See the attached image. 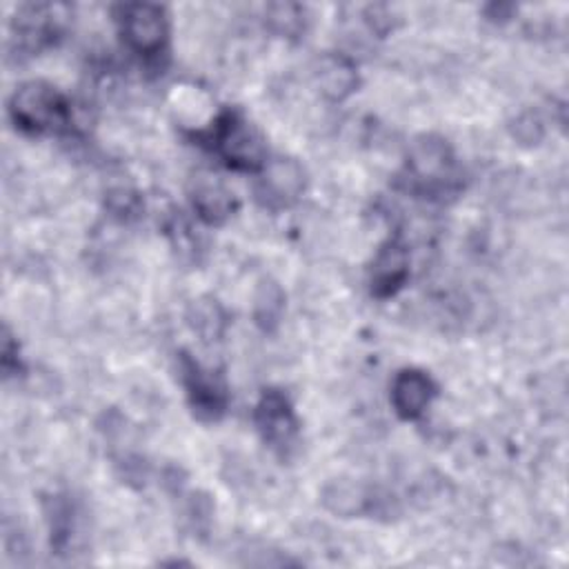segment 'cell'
Listing matches in <instances>:
<instances>
[{
  "mask_svg": "<svg viewBox=\"0 0 569 569\" xmlns=\"http://www.w3.org/2000/svg\"><path fill=\"white\" fill-rule=\"evenodd\" d=\"M118 20L122 38L133 53L142 58H153L164 49L169 24L162 7L151 2L122 4Z\"/></svg>",
  "mask_w": 569,
  "mask_h": 569,
  "instance_id": "cell-4",
  "label": "cell"
},
{
  "mask_svg": "<svg viewBox=\"0 0 569 569\" xmlns=\"http://www.w3.org/2000/svg\"><path fill=\"white\" fill-rule=\"evenodd\" d=\"M253 420H256V427H258L262 440L271 449L284 453L296 442L298 420H296L289 398L282 391H278V389L264 391L256 405Z\"/></svg>",
  "mask_w": 569,
  "mask_h": 569,
  "instance_id": "cell-6",
  "label": "cell"
},
{
  "mask_svg": "<svg viewBox=\"0 0 569 569\" xmlns=\"http://www.w3.org/2000/svg\"><path fill=\"white\" fill-rule=\"evenodd\" d=\"M369 493L353 480H336L322 491V502L338 516H358L369 507Z\"/></svg>",
  "mask_w": 569,
  "mask_h": 569,
  "instance_id": "cell-13",
  "label": "cell"
},
{
  "mask_svg": "<svg viewBox=\"0 0 569 569\" xmlns=\"http://www.w3.org/2000/svg\"><path fill=\"white\" fill-rule=\"evenodd\" d=\"M267 20L280 36H296L305 27V9L293 2H273L267 7Z\"/></svg>",
  "mask_w": 569,
  "mask_h": 569,
  "instance_id": "cell-16",
  "label": "cell"
},
{
  "mask_svg": "<svg viewBox=\"0 0 569 569\" xmlns=\"http://www.w3.org/2000/svg\"><path fill=\"white\" fill-rule=\"evenodd\" d=\"M198 136L231 169L262 171V167L267 164V149L260 133L236 109L218 113L211 127Z\"/></svg>",
  "mask_w": 569,
  "mask_h": 569,
  "instance_id": "cell-2",
  "label": "cell"
},
{
  "mask_svg": "<svg viewBox=\"0 0 569 569\" xmlns=\"http://www.w3.org/2000/svg\"><path fill=\"white\" fill-rule=\"evenodd\" d=\"M405 182L411 193L438 198L458 191V167L451 144L433 133H425L409 144Z\"/></svg>",
  "mask_w": 569,
  "mask_h": 569,
  "instance_id": "cell-1",
  "label": "cell"
},
{
  "mask_svg": "<svg viewBox=\"0 0 569 569\" xmlns=\"http://www.w3.org/2000/svg\"><path fill=\"white\" fill-rule=\"evenodd\" d=\"M407 278H409V251L400 240L391 238L378 249L371 262V273H369L371 293L376 298H389L407 282Z\"/></svg>",
  "mask_w": 569,
  "mask_h": 569,
  "instance_id": "cell-9",
  "label": "cell"
},
{
  "mask_svg": "<svg viewBox=\"0 0 569 569\" xmlns=\"http://www.w3.org/2000/svg\"><path fill=\"white\" fill-rule=\"evenodd\" d=\"M49 516V531H51V545H56L58 549L69 540L71 529H73V516H71V507L62 496H56L51 500V509L47 511Z\"/></svg>",
  "mask_w": 569,
  "mask_h": 569,
  "instance_id": "cell-17",
  "label": "cell"
},
{
  "mask_svg": "<svg viewBox=\"0 0 569 569\" xmlns=\"http://www.w3.org/2000/svg\"><path fill=\"white\" fill-rule=\"evenodd\" d=\"M436 396L433 380L420 369H402L391 382V405L405 420H413L425 413L431 398Z\"/></svg>",
  "mask_w": 569,
  "mask_h": 569,
  "instance_id": "cell-10",
  "label": "cell"
},
{
  "mask_svg": "<svg viewBox=\"0 0 569 569\" xmlns=\"http://www.w3.org/2000/svg\"><path fill=\"white\" fill-rule=\"evenodd\" d=\"M189 322H191L193 331H198L204 342H211L222 336V331L227 327V316L213 298H200L198 302L191 305Z\"/></svg>",
  "mask_w": 569,
  "mask_h": 569,
  "instance_id": "cell-15",
  "label": "cell"
},
{
  "mask_svg": "<svg viewBox=\"0 0 569 569\" xmlns=\"http://www.w3.org/2000/svg\"><path fill=\"white\" fill-rule=\"evenodd\" d=\"M180 373L187 389L189 405L200 420H218L227 411V387L213 371L202 369L193 358L182 353Z\"/></svg>",
  "mask_w": 569,
  "mask_h": 569,
  "instance_id": "cell-7",
  "label": "cell"
},
{
  "mask_svg": "<svg viewBox=\"0 0 569 569\" xmlns=\"http://www.w3.org/2000/svg\"><path fill=\"white\" fill-rule=\"evenodd\" d=\"M313 80L327 100L340 102L356 91L358 69L356 62L345 53H325L316 62Z\"/></svg>",
  "mask_w": 569,
  "mask_h": 569,
  "instance_id": "cell-11",
  "label": "cell"
},
{
  "mask_svg": "<svg viewBox=\"0 0 569 569\" xmlns=\"http://www.w3.org/2000/svg\"><path fill=\"white\" fill-rule=\"evenodd\" d=\"M18 365H20L18 345H13L11 333H9V329L4 327V333H2V369H4V373L9 376L11 371H18Z\"/></svg>",
  "mask_w": 569,
  "mask_h": 569,
  "instance_id": "cell-20",
  "label": "cell"
},
{
  "mask_svg": "<svg viewBox=\"0 0 569 569\" xmlns=\"http://www.w3.org/2000/svg\"><path fill=\"white\" fill-rule=\"evenodd\" d=\"M191 204L196 216L207 224H222L238 207L233 191L211 176H200L193 180Z\"/></svg>",
  "mask_w": 569,
  "mask_h": 569,
  "instance_id": "cell-12",
  "label": "cell"
},
{
  "mask_svg": "<svg viewBox=\"0 0 569 569\" xmlns=\"http://www.w3.org/2000/svg\"><path fill=\"white\" fill-rule=\"evenodd\" d=\"M67 18L64 4H24L18 9L11 22V38L16 40V49L22 53H36L62 33Z\"/></svg>",
  "mask_w": 569,
  "mask_h": 569,
  "instance_id": "cell-5",
  "label": "cell"
},
{
  "mask_svg": "<svg viewBox=\"0 0 569 569\" xmlns=\"http://www.w3.org/2000/svg\"><path fill=\"white\" fill-rule=\"evenodd\" d=\"M305 189V171L293 158H273L260 171L256 187L258 200L264 207L280 209L293 204Z\"/></svg>",
  "mask_w": 569,
  "mask_h": 569,
  "instance_id": "cell-8",
  "label": "cell"
},
{
  "mask_svg": "<svg viewBox=\"0 0 569 569\" xmlns=\"http://www.w3.org/2000/svg\"><path fill=\"white\" fill-rule=\"evenodd\" d=\"M542 133H545L542 120H540L536 113H531V111L520 113V116L516 118V122H513V136H516L522 144H536V142H540V140H542Z\"/></svg>",
  "mask_w": 569,
  "mask_h": 569,
  "instance_id": "cell-19",
  "label": "cell"
},
{
  "mask_svg": "<svg viewBox=\"0 0 569 569\" xmlns=\"http://www.w3.org/2000/svg\"><path fill=\"white\" fill-rule=\"evenodd\" d=\"M140 207H142V200H140L138 191H133L129 187H116L107 193V209L122 220L138 216Z\"/></svg>",
  "mask_w": 569,
  "mask_h": 569,
  "instance_id": "cell-18",
  "label": "cell"
},
{
  "mask_svg": "<svg viewBox=\"0 0 569 569\" xmlns=\"http://www.w3.org/2000/svg\"><path fill=\"white\" fill-rule=\"evenodd\" d=\"M9 116L13 124L27 133H49L71 122V104L53 84L29 80L13 91Z\"/></svg>",
  "mask_w": 569,
  "mask_h": 569,
  "instance_id": "cell-3",
  "label": "cell"
},
{
  "mask_svg": "<svg viewBox=\"0 0 569 569\" xmlns=\"http://www.w3.org/2000/svg\"><path fill=\"white\" fill-rule=\"evenodd\" d=\"M284 311V291L278 282L264 278L253 293V320L262 331H273Z\"/></svg>",
  "mask_w": 569,
  "mask_h": 569,
  "instance_id": "cell-14",
  "label": "cell"
}]
</instances>
